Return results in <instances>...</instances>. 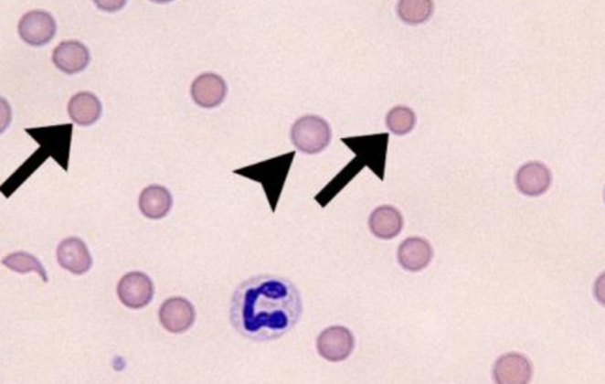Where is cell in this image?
<instances>
[{"instance_id": "cell-1", "label": "cell", "mask_w": 605, "mask_h": 384, "mask_svg": "<svg viewBox=\"0 0 605 384\" xmlns=\"http://www.w3.org/2000/svg\"><path fill=\"white\" fill-rule=\"evenodd\" d=\"M302 314V301L296 285L284 277L263 274L238 286L229 319L241 336L268 342L290 333Z\"/></svg>"}, {"instance_id": "cell-2", "label": "cell", "mask_w": 605, "mask_h": 384, "mask_svg": "<svg viewBox=\"0 0 605 384\" xmlns=\"http://www.w3.org/2000/svg\"><path fill=\"white\" fill-rule=\"evenodd\" d=\"M333 132L328 121L318 115L300 117L292 128V141L298 151L314 155L328 148Z\"/></svg>"}, {"instance_id": "cell-3", "label": "cell", "mask_w": 605, "mask_h": 384, "mask_svg": "<svg viewBox=\"0 0 605 384\" xmlns=\"http://www.w3.org/2000/svg\"><path fill=\"white\" fill-rule=\"evenodd\" d=\"M56 32H58V24L52 15L47 11H29L19 20V37L31 47L47 46L54 39Z\"/></svg>"}, {"instance_id": "cell-4", "label": "cell", "mask_w": 605, "mask_h": 384, "mask_svg": "<svg viewBox=\"0 0 605 384\" xmlns=\"http://www.w3.org/2000/svg\"><path fill=\"white\" fill-rule=\"evenodd\" d=\"M154 283L146 273L133 271L124 274L118 284V296L124 306L139 310L146 307L154 298Z\"/></svg>"}, {"instance_id": "cell-5", "label": "cell", "mask_w": 605, "mask_h": 384, "mask_svg": "<svg viewBox=\"0 0 605 384\" xmlns=\"http://www.w3.org/2000/svg\"><path fill=\"white\" fill-rule=\"evenodd\" d=\"M316 347L318 354L326 361L343 362L353 354L355 337L348 327L333 325L322 331L317 337Z\"/></svg>"}, {"instance_id": "cell-6", "label": "cell", "mask_w": 605, "mask_h": 384, "mask_svg": "<svg viewBox=\"0 0 605 384\" xmlns=\"http://www.w3.org/2000/svg\"><path fill=\"white\" fill-rule=\"evenodd\" d=\"M161 325L171 334H184L196 322V309L184 297H171L163 303L159 311Z\"/></svg>"}, {"instance_id": "cell-7", "label": "cell", "mask_w": 605, "mask_h": 384, "mask_svg": "<svg viewBox=\"0 0 605 384\" xmlns=\"http://www.w3.org/2000/svg\"><path fill=\"white\" fill-rule=\"evenodd\" d=\"M534 376V367L525 355L506 353L495 361L494 379L498 384H527Z\"/></svg>"}, {"instance_id": "cell-8", "label": "cell", "mask_w": 605, "mask_h": 384, "mask_svg": "<svg viewBox=\"0 0 605 384\" xmlns=\"http://www.w3.org/2000/svg\"><path fill=\"white\" fill-rule=\"evenodd\" d=\"M228 84L223 77L206 72L193 80L191 96L197 106L205 109L219 107L228 96Z\"/></svg>"}, {"instance_id": "cell-9", "label": "cell", "mask_w": 605, "mask_h": 384, "mask_svg": "<svg viewBox=\"0 0 605 384\" xmlns=\"http://www.w3.org/2000/svg\"><path fill=\"white\" fill-rule=\"evenodd\" d=\"M552 184V173L540 161H528L515 174V186L524 196L536 197L548 191Z\"/></svg>"}, {"instance_id": "cell-10", "label": "cell", "mask_w": 605, "mask_h": 384, "mask_svg": "<svg viewBox=\"0 0 605 384\" xmlns=\"http://www.w3.org/2000/svg\"><path fill=\"white\" fill-rule=\"evenodd\" d=\"M90 60V51L79 40H64L52 52V63L67 75H76L86 70Z\"/></svg>"}, {"instance_id": "cell-11", "label": "cell", "mask_w": 605, "mask_h": 384, "mask_svg": "<svg viewBox=\"0 0 605 384\" xmlns=\"http://www.w3.org/2000/svg\"><path fill=\"white\" fill-rule=\"evenodd\" d=\"M56 256L60 268L75 276L86 274L92 266V258L88 246L78 237L67 238L60 241Z\"/></svg>"}, {"instance_id": "cell-12", "label": "cell", "mask_w": 605, "mask_h": 384, "mask_svg": "<svg viewBox=\"0 0 605 384\" xmlns=\"http://www.w3.org/2000/svg\"><path fill=\"white\" fill-rule=\"evenodd\" d=\"M433 248L421 237H410L398 246V261L402 269L409 272H420L433 260Z\"/></svg>"}, {"instance_id": "cell-13", "label": "cell", "mask_w": 605, "mask_h": 384, "mask_svg": "<svg viewBox=\"0 0 605 384\" xmlns=\"http://www.w3.org/2000/svg\"><path fill=\"white\" fill-rule=\"evenodd\" d=\"M403 216L394 206L382 205L371 212L368 225L370 232L382 240H391L401 233Z\"/></svg>"}, {"instance_id": "cell-14", "label": "cell", "mask_w": 605, "mask_h": 384, "mask_svg": "<svg viewBox=\"0 0 605 384\" xmlns=\"http://www.w3.org/2000/svg\"><path fill=\"white\" fill-rule=\"evenodd\" d=\"M103 107L98 96L89 91H80L71 97L68 103V114L72 123L80 127L95 124L102 116Z\"/></svg>"}, {"instance_id": "cell-15", "label": "cell", "mask_w": 605, "mask_h": 384, "mask_svg": "<svg viewBox=\"0 0 605 384\" xmlns=\"http://www.w3.org/2000/svg\"><path fill=\"white\" fill-rule=\"evenodd\" d=\"M173 208V197L166 187L151 185L140 194L139 208L148 219L160 220L168 216Z\"/></svg>"}, {"instance_id": "cell-16", "label": "cell", "mask_w": 605, "mask_h": 384, "mask_svg": "<svg viewBox=\"0 0 605 384\" xmlns=\"http://www.w3.org/2000/svg\"><path fill=\"white\" fill-rule=\"evenodd\" d=\"M433 0H398V16L409 26H420L431 17Z\"/></svg>"}, {"instance_id": "cell-17", "label": "cell", "mask_w": 605, "mask_h": 384, "mask_svg": "<svg viewBox=\"0 0 605 384\" xmlns=\"http://www.w3.org/2000/svg\"><path fill=\"white\" fill-rule=\"evenodd\" d=\"M418 117L413 109L407 106H395L386 115V127L394 135L405 136L414 131Z\"/></svg>"}, {"instance_id": "cell-18", "label": "cell", "mask_w": 605, "mask_h": 384, "mask_svg": "<svg viewBox=\"0 0 605 384\" xmlns=\"http://www.w3.org/2000/svg\"><path fill=\"white\" fill-rule=\"evenodd\" d=\"M2 264L5 266L6 269L20 274L30 272L38 273V276L43 279L44 283L49 282L47 271L44 269L42 262H40L35 256H32V254L26 252V251H20V252L9 254V256L4 258Z\"/></svg>"}, {"instance_id": "cell-19", "label": "cell", "mask_w": 605, "mask_h": 384, "mask_svg": "<svg viewBox=\"0 0 605 384\" xmlns=\"http://www.w3.org/2000/svg\"><path fill=\"white\" fill-rule=\"evenodd\" d=\"M12 121V109L10 103L0 96V135L7 131Z\"/></svg>"}, {"instance_id": "cell-20", "label": "cell", "mask_w": 605, "mask_h": 384, "mask_svg": "<svg viewBox=\"0 0 605 384\" xmlns=\"http://www.w3.org/2000/svg\"><path fill=\"white\" fill-rule=\"evenodd\" d=\"M92 2L101 11L115 14L126 6L128 0H92Z\"/></svg>"}, {"instance_id": "cell-21", "label": "cell", "mask_w": 605, "mask_h": 384, "mask_svg": "<svg viewBox=\"0 0 605 384\" xmlns=\"http://www.w3.org/2000/svg\"><path fill=\"white\" fill-rule=\"evenodd\" d=\"M151 2L156 4H167L173 2V0H151Z\"/></svg>"}]
</instances>
